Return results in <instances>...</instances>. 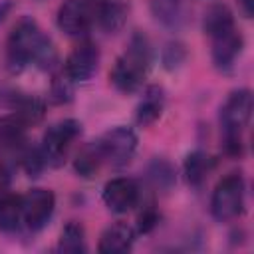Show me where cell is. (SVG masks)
Listing matches in <instances>:
<instances>
[{
	"label": "cell",
	"instance_id": "cell-1",
	"mask_svg": "<svg viewBox=\"0 0 254 254\" xmlns=\"http://www.w3.org/2000/svg\"><path fill=\"white\" fill-rule=\"evenodd\" d=\"M58 62V52L52 40L40 30V26L24 16L20 18L6 44V64L12 73H20L28 65H38L42 69H52Z\"/></svg>",
	"mask_w": 254,
	"mask_h": 254
},
{
	"label": "cell",
	"instance_id": "cell-2",
	"mask_svg": "<svg viewBox=\"0 0 254 254\" xmlns=\"http://www.w3.org/2000/svg\"><path fill=\"white\" fill-rule=\"evenodd\" d=\"M153 64V50L143 34H133L123 54L115 60L109 79L121 93H135L141 89Z\"/></svg>",
	"mask_w": 254,
	"mask_h": 254
},
{
	"label": "cell",
	"instance_id": "cell-3",
	"mask_svg": "<svg viewBox=\"0 0 254 254\" xmlns=\"http://www.w3.org/2000/svg\"><path fill=\"white\" fill-rule=\"evenodd\" d=\"M252 115V93L250 89H236L228 95L220 109V129L224 153L230 157H242L244 153V131Z\"/></svg>",
	"mask_w": 254,
	"mask_h": 254
},
{
	"label": "cell",
	"instance_id": "cell-4",
	"mask_svg": "<svg viewBox=\"0 0 254 254\" xmlns=\"http://www.w3.org/2000/svg\"><path fill=\"white\" fill-rule=\"evenodd\" d=\"M246 202V183L240 173H230L222 177L210 196V212L216 220L228 222L244 212Z\"/></svg>",
	"mask_w": 254,
	"mask_h": 254
},
{
	"label": "cell",
	"instance_id": "cell-5",
	"mask_svg": "<svg viewBox=\"0 0 254 254\" xmlns=\"http://www.w3.org/2000/svg\"><path fill=\"white\" fill-rule=\"evenodd\" d=\"M103 165L111 167H123L127 165L135 151H137V135L131 127L127 125H117L107 129L101 137L93 141Z\"/></svg>",
	"mask_w": 254,
	"mask_h": 254
},
{
	"label": "cell",
	"instance_id": "cell-6",
	"mask_svg": "<svg viewBox=\"0 0 254 254\" xmlns=\"http://www.w3.org/2000/svg\"><path fill=\"white\" fill-rule=\"evenodd\" d=\"M81 135V123L75 119H62L46 129L40 151L46 159L48 167H58L64 163V157L67 155L71 143Z\"/></svg>",
	"mask_w": 254,
	"mask_h": 254
},
{
	"label": "cell",
	"instance_id": "cell-7",
	"mask_svg": "<svg viewBox=\"0 0 254 254\" xmlns=\"http://www.w3.org/2000/svg\"><path fill=\"white\" fill-rule=\"evenodd\" d=\"M101 0H65L58 8V28L67 36H85L97 26Z\"/></svg>",
	"mask_w": 254,
	"mask_h": 254
},
{
	"label": "cell",
	"instance_id": "cell-8",
	"mask_svg": "<svg viewBox=\"0 0 254 254\" xmlns=\"http://www.w3.org/2000/svg\"><path fill=\"white\" fill-rule=\"evenodd\" d=\"M56 210V194L50 189H30L26 194H22V224L38 232L42 230L54 216Z\"/></svg>",
	"mask_w": 254,
	"mask_h": 254
},
{
	"label": "cell",
	"instance_id": "cell-9",
	"mask_svg": "<svg viewBox=\"0 0 254 254\" xmlns=\"http://www.w3.org/2000/svg\"><path fill=\"white\" fill-rule=\"evenodd\" d=\"M99 48L95 42L91 40H81L65 58L64 64V73L73 81V83H81L87 81L95 75L97 67H99Z\"/></svg>",
	"mask_w": 254,
	"mask_h": 254
},
{
	"label": "cell",
	"instance_id": "cell-10",
	"mask_svg": "<svg viewBox=\"0 0 254 254\" xmlns=\"http://www.w3.org/2000/svg\"><path fill=\"white\" fill-rule=\"evenodd\" d=\"M103 202L111 212L123 214L137 206L139 202V185L129 177H115L103 187Z\"/></svg>",
	"mask_w": 254,
	"mask_h": 254
},
{
	"label": "cell",
	"instance_id": "cell-11",
	"mask_svg": "<svg viewBox=\"0 0 254 254\" xmlns=\"http://www.w3.org/2000/svg\"><path fill=\"white\" fill-rule=\"evenodd\" d=\"M212 40V62L218 69L222 71H228L234 62L238 60V56L242 54V48H244V38L242 34L232 28L220 36H214L210 38Z\"/></svg>",
	"mask_w": 254,
	"mask_h": 254
},
{
	"label": "cell",
	"instance_id": "cell-12",
	"mask_svg": "<svg viewBox=\"0 0 254 254\" xmlns=\"http://www.w3.org/2000/svg\"><path fill=\"white\" fill-rule=\"evenodd\" d=\"M30 125L18 115V113H8L0 117V151L6 155L20 153L26 147V129Z\"/></svg>",
	"mask_w": 254,
	"mask_h": 254
},
{
	"label": "cell",
	"instance_id": "cell-13",
	"mask_svg": "<svg viewBox=\"0 0 254 254\" xmlns=\"http://www.w3.org/2000/svg\"><path fill=\"white\" fill-rule=\"evenodd\" d=\"M133 242L135 230L125 222H113L101 232L97 250L101 254H125L133 248Z\"/></svg>",
	"mask_w": 254,
	"mask_h": 254
},
{
	"label": "cell",
	"instance_id": "cell-14",
	"mask_svg": "<svg viewBox=\"0 0 254 254\" xmlns=\"http://www.w3.org/2000/svg\"><path fill=\"white\" fill-rule=\"evenodd\" d=\"M165 109V91L163 87L159 85H149L137 105V113H135V119L141 127H147L151 123H155L161 113Z\"/></svg>",
	"mask_w": 254,
	"mask_h": 254
},
{
	"label": "cell",
	"instance_id": "cell-15",
	"mask_svg": "<svg viewBox=\"0 0 254 254\" xmlns=\"http://www.w3.org/2000/svg\"><path fill=\"white\" fill-rule=\"evenodd\" d=\"M8 105L12 107L14 113H18L28 125H34L38 123L44 113H46V105L40 97H34V95H28V93H20L16 89L10 91L8 95Z\"/></svg>",
	"mask_w": 254,
	"mask_h": 254
},
{
	"label": "cell",
	"instance_id": "cell-16",
	"mask_svg": "<svg viewBox=\"0 0 254 254\" xmlns=\"http://www.w3.org/2000/svg\"><path fill=\"white\" fill-rule=\"evenodd\" d=\"M22 224V196L0 189V232H16Z\"/></svg>",
	"mask_w": 254,
	"mask_h": 254
},
{
	"label": "cell",
	"instance_id": "cell-17",
	"mask_svg": "<svg viewBox=\"0 0 254 254\" xmlns=\"http://www.w3.org/2000/svg\"><path fill=\"white\" fill-rule=\"evenodd\" d=\"M232 28H236L234 26V16H232V12L226 4H212L210 8H206L204 18H202V30L208 38L220 36V34H224Z\"/></svg>",
	"mask_w": 254,
	"mask_h": 254
},
{
	"label": "cell",
	"instance_id": "cell-18",
	"mask_svg": "<svg viewBox=\"0 0 254 254\" xmlns=\"http://www.w3.org/2000/svg\"><path fill=\"white\" fill-rule=\"evenodd\" d=\"M58 250L62 254H83L87 250L85 244V228L77 220L65 222L58 238Z\"/></svg>",
	"mask_w": 254,
	"mask_h": 254
},
{
	"label": "cell",
	"instance_id": "cell-19",
	"mask_svg": "<svg viewBox=\"0 0 254 254\" xmlns=\"http://www.w3.org/2000/svg\"><path fill=\"white\" fill-rule=\"evenodd\" d=\"M153 18L165 28H179L185 20L183 0H151Z\"/></svg>",
	"mask_w": 254,
	"mask_h": 254
},
{
	"label": "cell",
	"instance_id": "cell-20",
	"mask_svg": "<svg viewBox=\"0 0 254 254\" xmlns=\"http://www.w3.org/2000/svg\"><path fill=\"white\" fill-rule=\"evenodd\" d=\"M127 20V6L119 0H101L99 14H97V26L105 32H117L123 28Z\"/></svg>",
	"mask_w": 254,
	"mask_h": 254
},
{
	"label": "cell",
	"instance_id": "cell-21",
	"mask_svg": "<svg viewBox=\"0 0 254 254\" xmlns=\"http://www.w3.org/2000/svg\"><path fill=\"white\" fill-rule=\"evenodd\" d=\"M214 167V159L202 151H192L187 155L185 159V177H187V183L192 185V187H198L204 177L210 173V169Z\"/></svg>",
	"mask_w": 254,
	"mask_h": 254
},
{
	"label": "cell",
	"instance_id": "cell-22",
	"mask_svg": "<svg viewBox=\"0 0 254 254\" xmlns=\"http://www.w3.org/2000/svg\"><path fill=\"white\" fill-rule=\"evenodd\" d=\"M101 167H103V161H101V157H99V153H97L93 141H91L89 145H85V147L77 153V157H75V161H73L75 173H77L79 177H83V179H91L95 173H99Z\"/></svg>",
	"mask_w": 254,
	"mask_h": 254
},
{
	"label": "cell",
	"instance_id": "cell-23",
	"mask_svg": "<svg viewBox=\"0 0 254 254\" xmlns=\"http://www.w3.org/2000/svg\"><path fill=\"white\" fill-rule=\"evenodd\" d=\"M147 177L153 183V187L161 190H169L175 185V169L165 159H155L147 169Z\"/></svg>",
	"mask_w": 254,
	"mask_h": 254
},
{
	"label": "cell",
	"instance_id": "cell-24",
	"mask_svg": "<svg viewBox=\"0 0 254 254\" xmlns=\"http://www.w3.org/2000/svg\"><path fill=\"white\" fill-rule=\"evenodd\" d=\"M73 95V81L62 71V75H56L52 81V99L56 103H67Z\"/></svg>",
	"mask_w": 254,
	"mask_h": 254
},
{
	"label": "cell",
	"instance_id": "cell-25",
	"mask_svg": "<svg viewBox=\"0 0 254 254\" xmlns=\"http://www.w3.org/2000/svg\"><path fill=\"white\" fill-rule=\"evenodd\" d=\"M187 58V52H185V46L179 44V42H171L167 44L165 52H163V64L167 69H177Z\"/></svg>",
	"mask_w": 254,
	"mask_h": 254
},
{
	"label": "cell",
	"instance_id": "cell-26",
	"mask_svg": "<svg viewBox=\"0 0 254 254\" xmlns=\"http://www.w3.org/2000/svg\"><path fill=\"white\" fill-rule=\"evenodd\" d=\"M157 220H159V216H157L155 208H153V206H147V208L139 214V232H149V230L157 224Z\"/></svg>",
	"mask_w": 254,
	"mask_h": 254
},
{
	"label": "cell",
	"instance_id": "cell-27",
	"mask_svg": "<svg viewBox=\"0 0 254 254\" xmlns=\"http://www.w3.org/2000/svg\"><path fill=\"white\" fill-rule=\"evenodd\" d=\"M236 2H238L240 12H242L246 18H252V12H254V0H236Z\"/></svg>",
	"mask_w": 254,
	"mask_h": 254
}]
</instances>
